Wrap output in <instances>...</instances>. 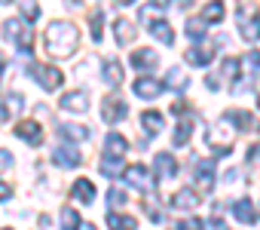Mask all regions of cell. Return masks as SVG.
Here are the masks:
<instances>
[{
  "instance_id": "obj_32",
  "label": "cell",
  "mask_w": 260,
  "mask_h": 230,
  "mask_svg": "<svg viewBox=\"0 0 260 230\" xmlns=\"http://www.w3.org/2000/svg\"><path fill=\"white\" fill-rule=\"evenodd\" d=\"M104 145H107V151L110 154H125V138L119 135V132H107V138H104Z\"/></svg>"
},
{
  "instance_id": "obj_21",
  "label": "cell",
  "mask_w": 260,
  "mask_h": 230,
  "mask_svg": "<svg viewBox=\"0 0 260 230\" xmlns=\"http://www.w3.org/2000/svg\"><path fill=\"white\" fill-rule=\"evenodd\" d=\"M233 215H236L239 224H254V221H257V212H254V203H251V199L233 203Z\"/></svg>"
},
{
  "instance_id": "obj_37",
  "label": "cell",
  "mask_w": 260,
  "mask_h": 230,
  "mask_svg": "<svg viewBox=\"0 0 260 230\" xmlns=\"http://www.w3.org/2000/svg\"><path fill=\"white\" fill-rule=\"evenodd\" d=\"M245 65H248L254 74H260V52H254V49H251V52H245Z\"/></svg>"
},
{
  "instance_id": "obj_43",
  "label": "cell",
  "mask_w": 260,
  "mask_h": 230,
  "mask_svg": "<svg viewBox=\"0 0 260 230\" xmlns=\"http://www.w3.org/2000/svg\"><path fill=\"white\" fill-rule=\"evenodd\" d=\"M169 7H175V10H187V7H193V0H169Z\"/></svg>"
},
{
  "instance_id": "obj_46",
  "label": "cell",
  "mask_w": 260,
  "mask_h": 230,
  "mask_svg": "<svg viewBox=\"0 0 260 230\" xmlns=\"http://www.w3.org/2000/svg\"><path fill=\"white\" fill-rule=\"evenodd\" d=\"M0 4H4V7H7V4H13V0H0Z\"/></svg>"
},
{
  "instance_id": "obj_8",
  "label": "cell",
  "mask_w": 260,
  "mask_h": 230,
  "mask_svg": "<svg viewBox=\"0 0 260 230\" xmlns=\"http://www.w3.org/2000/svg\"><path fill=\"white\" fill-rule=\"evenodd\" d=\"M52 163L61 166V169H77V166L83 163V154H80L77 148H71V145H61V148L52 151Z\"/></svg>"
},
{
  "instance_id": "obj_23",
  "label": "cell",
  "mask_w": 260,
  "mask_h": 230,
  "mask_svg": "<svg viewBox=\"0 0 260 230\" xmlns=\"http://www.w3.org/2000/svg\"><path fill=\"white\" fill-rule=\"evenodd\" d=\"M58 132H61V138H64V141H86V138H89V129H86V126H80V123H64Z\"/></svg>"
},
{
  "instance_id": "obj_13",
  "label": "cell",
  "mask_w": 260,
  "mask_h": 230,
  "mask_svg": "<svg viewBox=\"0 0 260 230\" xmlns=\"http://www.w3.org/2000/svg\"><path fill=\"white\" fill-rule=\"evenodd\" d=\"M71 196H74L77 203L92 206V203H95V184H92L89 178H77V181H74V187H71Z\"/></svg>"
},
{
  "instance_id": "obj_39",
  "label": "cell",
  "mask_w": 260,
  "mask_h": 230,
  "mask_svg": "<svg viewBox=\"0 0 260 230\" xmlns=\"http://www.w3.org/2000/svg\"><path fill=\"white\" fill-rule=\"evenodd\" d=\"M22 13H25V19H28V22H34V19L40 16V10H37V4H25V10H22Z\"/></svg>"
},
{
  "instance_id": "obj_31",
  "label": "cell",
  "mask_w": 260,
  "mask_h": 230,
  "mask_svg": "<svg viewBox=\"0 0 260 230\" xmlns=\"http://www.w3.org/2000/svg\"><path fill=\"white\" fill-rule=\"evenodd\" d=\"M156 19H166V10H162V7H156V4L141 7V22H144V25H150V22H156Z\"/></svg>"
},
{
  "instance_id": "obj_14",
  "label": "cell",
  "mask_w": 260,
  "mask_h": 230,
  "mask_svg": "<svg viewBox=\"0 0 260 230\" xmlns=\"http://www.w3.org/2000/svg\"><path fill=\"white\" fill-rule=\"evenodd\" d=\"M196 206H199V193L190 190V187H184L172 196V209H178V212H193Z\"/></svg>"
},
{
  "instance_id": "obj_28",
  "label": "cell",
  "mask_w": 260,
  "mask_h": 230,
  "mask_svg": "<svg viewBox=\"0 0 260 230\" xmlns=\"http://www.w3.org/2000/svg\"><path fill=\"white\" fill-rule=\"evenodd\" d=\"M166 86L175 89V92H181V89L187 86V74H184L181 68H169V71H166Z\"/></svg>"
},
{
  "instance_id": "obj_18",
  "label": "cell",
  "mask_w": 260,
  "mask_h": 230,
  "mask_svg": "<svg viewBox=\"0 0 260 230\" xmlns=\"http://www.w3.org/2000/svg\"><path fill=\"white\" fill-rule=\"evenodd\" d=\"M147 31L159 40V43H166V46H172L175 43V31H172V25L166 22V19H156V22H150L147 25Z\"/></svg>"
},
{
  "instance_id": "obj_26",
  "label": "cell",
  "mask_w": 260,
  "mask_h": 230,
  "mask_svg": "<svg viewBox=\"0 0 260 230\" xmlns=\"http://www.w3.org/2000/svg\"><path fill=\"white\" fill-rule=\"evenodd\" d=\"M107 224L110 227H122V230H135L138 227V218H132V215H116L113 209L107 212Z\"/></svg>"
},
{
  "instance_id": "obj_19",
  "label": "cell",
  "mask_w": 260,
  "mask_h": 230,
  "mask_svg": "<svg viewBox=\"0 0 260 230\" xmlns=\"http://www.w3.org/2000/svg\"><path fill=\"white\" fill-rule=\"evenodd\" d=\"M211 59H214V52L205 49V46H193V49L184 52V62L193 65V68H205V65H211Z\"/></svg>"
},
{
  "instance_id": "obj_7",
  "label": "cell",
  "mask_w": 260,
  "mask_h": 230,
  "mask_svg": "<svg viewBox=\"0 0 260 230\" xmlns=\"http://www.w3.org/2000/svg\"><path fill=\"white\" fill-rule=\"evenodd\" d=\"M58 107H61V110H71V113H86V110H89V92H86V89L68 92V95H61Z\"/></svg>"
},
{
  "instance_id": "obj_4",
  "label": "cell",
  "mask_w": 260,
  "mask_h": 230,
  "mask_svg": "<svg viewBox=\"0 0 260 230\" xmlns=\"http://www.w3.org/2000/svg\"><path fill=\"white\" fill-rule=\"evenodd\" d=\"M122 178H125L128 187H135V190H141V193H153V187H156V181L150 178V172H147L141 163L125 166V169H122Z\"/></svg>"
},
{
  "instance_id": "obj_34",
  "label": "cell",
  "mask_w": 260,
  "mask_h": 230,
  "mask_svg": "<svg viewBox=\"0 0 260 230\" xmlns=\"http://www.w3.org/2000/svg\"><path fill=\"white\" fill-rule=\"evenodd\" d=\"M101 25H104V13L95 10V13L89 16V28H92V40H95V43L101 40Z\"/></svg>"
},
{
  "instance_id": "obj_40",
  "label": "cell",
  "mask_w": 260,
  "mask_h": 230,
  "mask_svg": "<svg viewBox=\"0 0 260 230\" xmlns=\"http://www.w3.org/2000/svg\"><path fill=\"white\" fill-rule=\"evenodd\" d=\"M248 160H251V163H254V166H260V141H257V145H251V148H248Z\"/></svg>"
},
{
  "instance_id": "obj_24",
  "label": "cell",
  "mask_w": 260,
  "mask_h": 230,
  "mask_svg": "<svg viewBox=\"0 0 260 230\" xmlns=\"http://www.w3.org/2000/svg\"><path fill=\"white\" fill-rule=\"evenodd\" d=\"M122 157H125V154H110V151H107L104 160H101V172H104L107 178H116V172L122 169Z\"/></svg>"
},
{
  "instance_id": "obj_38",
  "label": "cell",
  "mask_w": 260,
  "mask_h": 230,
  "mask_svg": "<svg viewBox=\"0 0 260 230\" xmlns=\"http://www.w3.org/2000/svg\"><path fill=\"white\" fill-rule=\"evenodd\" d=\"M13 166V154L10 151H0V172H7Z\"/></svg>"
},
{
  "instance_id": "obj_5",
  "label": "cell",
  "mask_w": 260,
  "mask_h": 230,
  "mask_svg": "<svg viewBox=\"0 0 260 230\" xmlns=\"http://www.w3.org/2000/svg\"><path fill=\"white\" fill-rule=\"evenodd\" d=\"M31 77H34L46 92H55V89L61 86V80H64V74H61L58 68H49V65H31Z\"/></svg>"
},
{
  "instance_id": "obj_1",
  "label": "cell",
  "mask_w": 260,
  "mask_h": 230,
  "mask_svg": "<svg viewBox=\"0 0 260 230\" xmlns=\"http://www.w3.org/2000/svg\"><path fill=\"white\" fill-rule=\"evenodd\" d=\"M77 46H80V31L71 22H61V19L49 22V28H46V49H49V55L68 59V55L77 52Z\"/></svg>"
},
{
  "instance_id": "obj_25",
  "label": "cell",
  "mask_w": 260,
  "mask_h": 230,
  "mask_svg": "<svg viewBox=\"0 0 260 230\" xmlns=\"http://www.w3.org/2000/svg\"><path fill=\"white\" fill-rule=\"evenodd\" d=\"M162 123H166L162 113H156V110H144V113H141V126L147 129V135H156V132L162 129Z\"/></svg>"
},
{
  "instance_id": "obj_42",
  "label": "cell",
  "mask_w": 260,
  "mask_h": 230,
  "mask_svg": "<svg viewBox=\"0 0 260 230\" xmlns=\"http://www.w3.org/2000/svg\"><path fill=\"white\" fill-rule=\"evenodd\" d=\"M172 113H181V117H184V113H187V101H184V98H178V101L172 104Z\"/></svg>"
},
{
  "instance_id": "obj_3",
  "label": "cell",
  "mask_w": 260,
  "mask_h": 230,
  "mask_svg": "<svg viewBox=\"0 0 260 230\" xmlns=\"http://www.w3.org/2000/svg\"><path fill=\"white\" fill-rule=\"evenodd\" d=\"M236 22H239V31H242V37H245L248 43H254V40H260V13H257V7H251V4H245V7L239 10V16H236Z\"/></svg>"
},
{
  "instance_id": "obj_41",
  "label": "cell",
  "mask_w": 260,
  "mask_h": 230,
  "mask_svg": "<svg viewBox=\"0 0 260 230\" xmlns=\"http://www.w3.org/2000/svg\"><path fill=\"white\" fill-rule=\"evenodd\" d=\"M10 196H13V187H10L7 181H0V203H7Z\"/></svg>"
},
{
  "instance_id": "obj_45",
  "label": "cell",
  "mask_w": 260,
  "mask_h": 230,
  "mask_svg": "<svg viewBox=\"0 0 260 230\" xmlns=\"http://www.w3.org/2000/svg\"><path fill=\"white\" fill-rule=\"evenodd\" d=\"M4 68H7V62H4V55H0V77H4Z\"/></svg>"
},
{
  "instance_id": "obj_17",
  "label": "cell",
  "mask_w": 260,
  "mask_h": 230,
  "mask_svg": "<svg viewBox=\"0 0 260 230\" xmlns=\"http://www.w3.org/2000/svg\"><path fill=\"white\" fill-rule=\"evenodd\" d=\"M196 184L202 190H211L214 187V160H199L196 163Z\"/></svg>"
},
{
  "instance_id": "obj_47",
  "label": "cell",
  "mask_w": 260,
  "mask_h": 230,
  "mask_svg": "<svg viewBox=\"0 0 260 230\" xmlns=\"http://www.w3.org/2000/svg\"><path fill=\"white\" fill-rule=\"evenodd\" d=\"M257 107H260V95H257Z\"/></svg>"
},
{
  "instance_id": "obj_16",
  "label": "cell",
  "mask_w": 260,
  "mask_h": 230,
  "mask_svg": "<svg viewBox=\"0 0 260 230\" xmlns=\"http://www.w3.org/2000/svg\"><path fill=\"white\" fill-rule=\"evenodd\" d=\"M16 135L25 138L28 145H40V141H43V129H40V123H34V120H22V123L16 126Z\"/></svg>"
},
{
  "instance_id": "obj_9",
  "label": "cell",
  "mask_w": 260,
  "mask_h": 230,
  "mask_svg": "<svg viewBox=\"0 0 260 230\" xmlns=\"http://www.w3.org/2000/svg\"><path fill=\"white\" fill-rule=\"evenodd\" d=\"M132 89H135V95H138V98H156V95H162L166 83H162V80H156V77H138Z\"/></svg>"
},
{
  "instance_id": "obj_10",
  "label": "cell",
  "mask_w": 260,
  "mask_h": 230,
  "mask_svg": "<svg viewBox=\"0 0 260 230\" xmlns=\"http://www.w3.org/2000/svg\"><path fill=\"white\" fill-rule=\"evenodd\" d=\"M22 107H25V95L22 92H10L4 101H0V120H13Z\"/></svg>"
},
{
  "instance_id": "obj_33",
  "label": "cell",
  "mask_w": 260,
  "mask_h": 230,
  "mask_svg": "<svg viewBox=\"0 0 260 230\" xmlns=\"http://www.w3.org/2000/svg\"><path fill=\"white\" fill-rule=\"evenodd\" d=\"M61 224H64V227H80V230H86V227H89V224H86L74 209H68V206L61 209Z\"/></svg>"
},
{
  "instance_id": "obj_36",
  "label": "cell",
  "mask_w": 260,
  "mask_h": 230,
  "mask_svg": "<svg viewBox=\"0 0 260 230\" xmlns=\"http://www.w3.org/2000/svg\"><path fill=\"white\" fill-rule=\"evenodd\" d=\"M19 31H22V22H19V19H7V22H4V37H7V40H16Z\"/></svg>"
},
{
  "instance_id": "obj_27",
  "label": "cell",
  "mask_w": 260,
  "mask_h": 230,
  "mask_svg": "<svg viewBox=\"0 0 260 230\" xmlns=\"http://www.w3.org/2000/svg\"><path fill=\"white\" fill-rule=\"evenodd\" d=\"M205 19H187V37L193 40V43H202L205 40Z\"/></svg>"
},
{
  "instance_id": "obj_12",
  "label": "cell",
  "mask_w": 260,
  "mask_h": 230,
  "mask_svg": "<svg viewBox=\"0 0 260 230\" xmlns=\"http://www.w3.org/2000/svg\"><path fill=\"white\" fill-rule=\"evenodd\" d=\"M153 169H156V178H175L178 175V163H175V157L172 154H156V160H153Z\"/></svg>"
},
{
  "instance_id": "obj_2",
  "label": "cell",
  "mask_w": 260,
  "mask_h": 230,
  "mask_svg": "<svg viewBox=\"0 0 260 230\" xmlns=\"http://www.w3.org/2000/svg\"><path fill=\"white\" fill-rule=\"evenodd\" d=\"M226 123H230V120L223 117L220 123H214V126L208 129V145L214 148L217 157H226V154H233V148H236V129H230Z\"/></svg>"
},
{
  "instance_id": "obj_30",
  "label": "cell",
  "mask_w": 260,
  "mask_h": 230,
  "mask_svg": "<svg viewBox=\"0 0 260 230\" xmlns=\"http://www.w3.org/2000/svg\"><path fill=\"white\" fill-rule=\"evenodd\" d=\"M202 19H205V22H223V4H220V0H211V4H205Z\"/></svg>"
},
{
  "instance_id": "obj_35",
  "label": "cell",
  "mask_w": 260,
  "mask_h": 230,
  "mask_svg": "<svg viewBox=\"0 0 260 230\" xmlns=\"http://www.w3.org/2000/svg\"><path fill=\"white\" fill-rule=\"evenodd\" d=\"M107 203H110V209L125 206V190H122V187H110V190H107Z\"/></svg>"
},
{
  "instance_id": "obj_15",
  "label": "cell",
  "mask_w": 260,
  "mask_h": 230,
  "mask_svg": "<svg viewBox=\"0 0 260 230\" xmlns=\"http://www.w3.org/2000/svg\"><path fill=\"white\" fill-rule=\"evenodd\" d=\"M135 25L132 22H128V19H113V37H116V43L119 46H128V43H132L135 40Z\"/></svg>"
},
{
  "instance_id": "obj_29",
  "label": "cell",
  "mask_w": 260,
  "mask_h": 230,
  "mask_svg": "<svg viewBox=\"0 0 260 230\" xmlns=\"http://www.w3.org/2000/svg\"><path fill=\"white\" fill-rule=\"evenodd\" d=\"M16 46L22 49V55H31V49H34V31L22 25V31L16 34Z\"/></svg>"
},
{
  "instance_id": "obj_20",
  "label": "cell",
  "mask_w": 260,
  "mask_h": 230,
  "mask_svg": "<svg viewBox=\"0 0 260 230\" xmlns=\"http://www.w3.org/2000/svg\"><path fill=\"white\" fill-rule=\"evenodd\" d=\"M101 77L107 86H119L122 83V65L116 59H104V68H101Z\"/></svg>"
},
{
  "instance_id": "obj_6",
  "label": "cell",
  "mask_w": 260,
  "mask_h": 230,
  "mask_svg": "<svg viewBox=\"0 0 260 230\" xmlns=\"http://www.w3.org/2000/svg\"><path fill=\"white\" fill-rule=\"evenodd\" d=\"M125 113H128V107H125L122 98H116V95H107L104 98V104H101L104 123H119V120H125Z\"/></svg>"
},
{
  "instance_id": "obj_11",
  "label": "cell",
  "mask_w": 260,
  "mask_h": 230,
  "mask_svg": "<svg viewBox=\"0 0 260 230\" xmlns=\"http://www.w3.org/2000/svg\"><path fill=\"white\" fill-rule=\"evenodd\" d=\"M128 62H132L135 71H153V68L159 65V55H156L153 49H135Z\"/></svg>"
},
{
  "instance_id": "obj_44",
  "label": "cell",
  "mask_w": 260,
  "mask_h": 230,
  "mask_svg": "<svg viewBox=\"0 0 260 230\" xmlns=\"http://www.w3.org/2000/svg\"><path fill=\"white\" fill-rule=\"evenodd\" d=\"M116 7H128V4H135V0H113Z\"/></svg>"
},
{
  "instance_id": "obj_22",
  "label": "cell",
  "mask_w": 260,
  "mask_h": 230,
  "mask_svg": "<svg viewBox=\"0 0 260 230\" xmlns=\"http://www.w3.org/2000/svg\"><path fill=\"white\" fill-rule=\"evenodd\" d=\"M190 138H193V117H184V120L178 123L175 135H172V145H175V148H184Z\"/></svg>"
}]
</instances>
